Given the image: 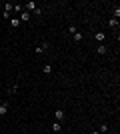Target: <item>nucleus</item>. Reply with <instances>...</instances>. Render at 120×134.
Here are the masks:
<instances>
[{
	"label": "nucleus",
	"mask_w": 120,
	"mask_h": 134,
	"mask_svg": "<svg viewBox=\"0 0 120 134\" xmlns=\"http://www.w3.org/2000/svg\"><path fill=\"white\" fill-rule=\"evenodd\" d=\"M24 6H26V12H36V14H40V12H42V10L38 8V6L34 4V2H26Z\"/></svg>",
	"instance_id": "f257e3e1"
},
{
	"label": "nucleus",
	"mask_w": 120,
	"mask_h": 134,
	"mask_svg": "<svg viewBox=\"0 0 120 134\" xmlns=\"http://www.w3.org/2000/svg\"><path fill=\"white\" fill-rule=\"evenodd\" d=\"M54 118H56V122H62L64 120V110L62 108H58V110L54 112Z\"/></svg>",
	"instance_id": "f03ea898"
},
{
	"label": "nucleus",
	"mask_w": 120,
	"mask_h": 134,
	"mask_svg": "<svg viewBox=\"0 0 120 134\" xmlns=\"http://www.w3.org/2000/svg\"><path fill=\"white\" fill-rule=\"evenodd\" d=\"M94 38H96V40H98V44H102L104 40H106V36H104V32H102V30H98V32H96V34H94Z\"/></svg>",
	"instance_id": "7ed1b4c3"
},
{
	"label": "nucleus",
	"mask_w": 120,
	"mask_h": 134,
	"mask_svg": "<svg viewBox=\"0 0 120 134\" xmlns=\"http://www.w3.org/2000/svg\"><path fill=\"white\" fill-rule=\"evenodd\" d=\"M10 10H14V4H10V2H4V6H2V12H4V14H10Z\"/></svg>",
	"instance_id": "20e7f679"
},
{
	"label": "nucleus",
	"mask_w": 120,
	"mask_h": 134,
	"mask_svg": "<svg viewBox=\"0 0 120 134\" xmlns=\"http://www.w3.org/2000/svg\"><path fill=\"white\" fill-rule=\"evenodd\" d=\"M20 20H22V22H28V20H30V12L22 10V12H20Z\"/></svg>",
	"instance_id": "39448f33"
},
{
	"label": "nucleus",
	"mask_w": 120,
	"mask_h": 134,
	"mask_svg": "<svg viewBox=\"0 0 120 134\" xmlns=\"http://www.w3.org/2000/svg\"><path fill=\"white\" fill-rule=\"evenodd\" d=\"M108 26L116 30V28H118V20H116V18H110V20H108Z\"/></svg>",
	"instance_id": "423d86ee"
},
{
	"label": "nucleus",
	"mask_w": 120,
	"mask_h": 134,
	"mask_svg": "<svg viewBox=\"0 0 120 134\" xmlns=\"http://www.w3.org/2000/svg\"><path fill=\"white\" fill-rule=\"evenodd\" d=\"M60 130H62L60 122H52V132H60Z\"/></svg>",
	"instance_id": "0eeeda50"
},
{
	"label": "nucleus",
	"mask_w": 120,
	"mask_h": 134,
	"mask_svg": "<svg viewBox=\"0 0 120 134\" xmlns=\"http://www.w3.org/2000/svg\"><path fill=\"white\" fill-rule=\"evenodd\" d=\"M6 112H8V102H4V104H0V114L4 116Z\"/></svg>",
	"instance_id": "6e6552de"
},
{
	"label": "nucleus",
	"mask_w": 120,
	"mask_h": 134,
	"mask_svg": "<svg viewBox=\"0 0 120 134\" xmlns=\"http://www.w3.org/2000/svg\"><path fill=\"white\" fill-rule=\"evenodd\" d=\"M10 26H12V28L20 26V18H10Z\"/></svg>",
	"instance_id": "1a4fd4ad"
},
{
	"label": "nucleus",
	"mask_w": 120,
	"mask_h": 134,
	"mask_svg": "<svg viewBox=\"0 0 120 134\" xmlns=\"http://www.w3.org/2000/svg\"><path fill=\"white\" fill-rule=\"evenodd\" d=\"M42 72H44V74H50V72H52V66H50V64H44V68H42Z\"/></svg>",
	"instance_id": "9d476101"
},
{
	"label": "nucleus",
	"mask_w": 120,
	"mask_h": 134,
	"mask_svg": "<svg viewBox=\"0 0 120 134\" xmlns=\"http://www.w3.org/2000/svg\"><path fill=\"white\" fill-rule=\"evenodd\" d=\"M98 54H106V46L104 44H98Z\"/></svg>",
	"instance_id": "9b49d317"
},
{
	"label": "nucleus",
	"mask_w": 120,
	"mask_h": 134,
	"mask_svg": "<svg viewBox=\"0 0 120 134\" xmlns=\"http://www.w3.org/2000/svg\"><path fill=\"white\" fill-rule=\"evenodd\" d=\"M72 36H74V40H76V42H78V40H82V34H80V32H78V30H76V32H74V34H72Z\"/></svg>",
	"instance_id": "f8f14e48"
},
{
	"label": "nucleus",
	"mask_w": 120,
	"mask_h": 134,
	"mask_svg": "<svg viewBox=\"0 0 120 134\" xmlns=\"http://www.w3.org/2000/svg\"><path fill=\"white\" fill-rule=\"evenodd\" d=\"M118 16H120V8L116 6V8H114V18H116V20H118Z\"/></svg>",
	"instance_id": "ddd939ff"
},
{
	"label": "nucleus",
	"mask_w": 120,
	"mask_h": 134,
	"mask_svg": "<svg viewBox=\"0 0 120 134\" xmlns=\"http://www.w3.org/2000/svg\"><path fill=\"white\" fill-rule=\"evenodd\" d=\"M76 32V26H72V24H70V26H68V34H74Z\"/></svg>",
	"instance_id": "4468645a"
},
{
	"label": "nucleus",
	"mask_w": 120,
	"mask_h": 134,
	"mask_svg": "<svg viewBox=\"0 0 120 134\" xmlns=\"http://www.w3.org/2000/svg\"><path fill=\"white\" fill-rule=\"evenodd\" d=\"M8 94H16V86H10V88H8Z\"/></svg>",
	"instance_id": "2eb2a0df"
},
{
	"label": "nucleus",
	"mask_w": 120,
	"mask_h": 134,
	"mask_svg": "<svg viewBox=\"0 0 120 134\" xmlns=\"http://www.w3.org/2000/svg\"><path fill=\"white\" fill-rule=\"evenodd\" d=\"M90 134H100V132H98V130H94V132H90Z\"/></svg>",
	"instance_id": "dca6fc26"
}]
</instances>
